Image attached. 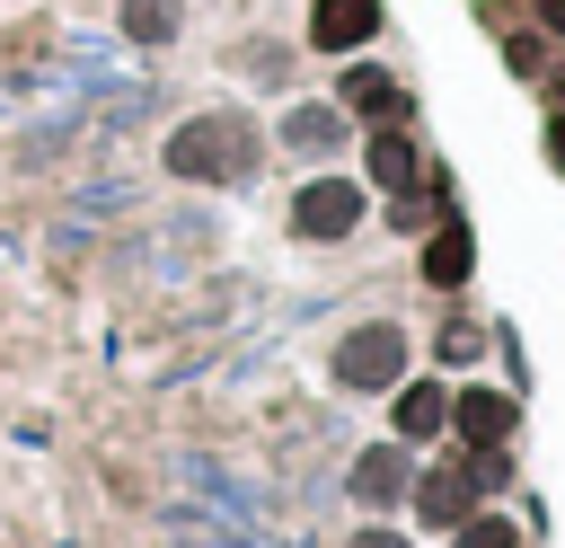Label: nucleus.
I'll return each instance as SVG.
<instances>
[{"label": "nucleus", "mask_w": 565, "mask_h": 548, "mask_svg": "<svg viewBox=\"0 0 565 548\" xmlns=\"http://www.w3.org/2000/svg\"><path fill=\"white\" fill-rule=\"evenodd\" d=\"M291 141H300V150H327V141H335V115H327V106H300V115H291Z\"/></svg>", "instance_id": "nucleus-14"}, {"label": "nucleus", "mask_w": 565, "mask_h": 548, "mask_svg": "<svg viewBox=\"0 0 565 548\" xmlns=\"http://www.w3.org/2000/svg\"><path fill=\"white\" fill-rule=\"evenodd\" d=\"M415 513H424L433 530H459V521L477 513V486H468V468H459V460L424 468V477H415Z\"/></svg>", "instance_id": "nucleus-6"}, {"label": "nucleus", "mask_w": 565, "mask_h": 548, "mask_svg": "<svg viewBox=\"0 0 565 548\" xmlns=\"http://www.w3.org/2000/svg\"><path fill=\"white\" fill-rule=\"evenodd\" d=\"M177 0H124V35H141V44H159V35H177Z\"/></svg>", "instance_id": "nucleus-12"}, {"label": "nucleus", "mask_w": 565, "mask_h": 548, "mask_svg": "<svg viewBox=\"0 0 565 548\" xmlns=\"http://www.w3.org/2000/svg\"><path fill=\"white\" fill-rule=\"evenodd\" d=\"M468 265H477L468 221H441V230L424 239V283H433V292H459V283H468Z\"/></svg>", "instance_id": "nucleus-8"}, {"label": "nucleus", "mask_w": 565, "mask_h": 548, "mask_svg": "<svg viewBox=\"0 0 565 548\" xmlns=\"http://www.w3.org/2000/svg\"><path fill=\"white\" fill-rule=\"evenodd\" d=\"M547 159H556V168H565V115H556V124H547Z\"/></svg>", "instance_id": "nucleus-18"}, {"label": "nucleus", "mask_w": 565, "mask_h": 548, "mask_svg": "<svg viewBox=\"0 0 565 548\" xmlns=\"http://www.w3.org/2000/svg\"><path fill=\"white\" fill-rule=\"evenodd\" d=\"M362 168H371V177H380L388 194H415V186H424V159H415V150L397 141V133H371V150H362Z\"/></svg>", "instance_id": "nucleus-11"}, {"label": "nucleus", "mask_w": 565, "mask_h": 548, "mask_svg": "<svg viewBox=\"0 0 565 548\" xmlns=\"http://www.w3.org/2000/svg\"><path fill=\"white\" fill-rule=\"evenodd\" d=\"M450 548H521V530H512L503 513H468V521L450 530Z\"/></svg>", "instance_id": "nucleus-13"}, {"label": "nucleus", "mask_w": 565, "mask_h": 548, "mask_svg": "<svg viewBox=\"0 0 565 548\" xmlns=\"http://www.w3.org/2000/svg\"><path fill=\"white\" fill-rule=\"evenodd\" d=\"M459 468H468V486H503V477H512V460H503V451H468Z\"/></svg>", "instance_id": "nucleus-15"}, {"label": "nucleus", "mask_w": 565, "mask_h": 548, "mask_svg": "<svg viewBox=\"0 0 565 548\" xmlns=\"http://www.w3.org/2000/svg\"><path fill=\"white\" fill-rule=\"evenodd\" d=\"M353 221H362V186L353 177H309L300 194H291V239H353Z\"/></svg>", "instance_id": "nucleus-3"}, {"label": "nucleus", "mask_w": 565, "mask_h": 548, "mask_svg": "<svg viewBox=\"0 0 565 548\" xmlns=\"http://www.w3.org/2000/svg\"><path fill=\"white\" fill-rule=\"evenodd\" d=\"M441 424H450V389H441V380L397 389V442H433Z\"/></svg>", "instance_id": "nucleus-10"}, {"label": "nucleus", "mask_w": 565, "mask_h": 548, "mask_svg": "<svg viewBox=\"0 0 565 548\" xmlns=\"http://www.w3.org/2000/svg\"><path fill=\"white\" fill-rule=\"evenodd\" d=\"M441 354H450V362H468V354H477V327H468V318H450V327H441Z\"/></svg>", "instance_id": "nucleus-16"}, {"label": "nucleus", "mask_w": 565, "mask_h": 548, "mask_svg": "<svg viewBox=\"0 0 565 548\" xmlns=\"http://www.w3.org/2000/svg\"><path fill=\"white\" fill-rule=\"evenodd\" d=\"M371 27H380V0H318L309 9V44L318 53H362Z\"/></svg>", "instance_id": "nucleus-7"}, {"label": "nucleus", "mask_w": 565, "mask_h": 548, "mask_svg": "<svg viewBox=\"0 0 565 548\" xmlns=\"http://www.w3.org/2000/svg\"><path fill=\"white\" fill-rule=\"evenodd\" d=\"M168 168L194 177V186H221V177L256 168V124L247 115H194V124L168 133Z\"/></svg>", "instance_id": "nucleus-1"}, {"label": "nucleus", "mask_w": 565, "mask_h": 548, "mask_svg": "<svg viewBox=\"0 0 565 548\" xmlns=\"http://www.w3.org/2000/svg\"><path fill=\"white\" fill-rule=\"evenodd\" d=\"M353 548H406V539H397L388 521H371V530H353Z\"/></svg>", "instance_id": "nucleus-17"}, {"label": "nucleus", "mask_w": 565, "mask_h": 548, "mask_svg": "<svg viewBox=\"0 0 565 548\" xmlns=\"http://www.w3.org/2000/svg\"><path fill=\"white\" fill-rule=\"evenodd\" d=\"M344 106H353V115H371V124H397V115H406V88H397L388 71L353 62V71H344Z\"/></svg>", "instance_id": "nucleus-9"}, {"label": "nucleus", "mask_w": 565, "mask_h": 548, "mask_svg": "<svg viewBox=\"0 0 565 548\" xmlns=\"http://www.w3.org/2000/svg\"><path fill=\"white\" fill-rule=\"evenodd\" d=\"M397 495H415V460H406V442H371L362 460H353V504H397Z\"/></svg>", "instance_id": "nucleus-5"}, {"label": "nucleus", "mask_w": 565, "mask_h": 548, "mask_svg": "<svg viewBox=\"0 0 565 548\" xmlns=\"http://www.w3.org/2000/svg\"><path fill=\"white\" fill-rule=\"evenodd\" d=\"M450 424H459L468 451H503L512 424H521V407H512L503 389H459V398H450Z\"/></svg>", "instance_id": "nucleus-4"}, {"label": "nucleus", "mask_w": 565, "mask_h": 548, "mask_svg": "<svg viewBox=\"0 0 565 548\" xmlns=\"http://www.w3.org/2000/svg\"><path fill=\"white\" fill-rule=\"evenodd\" d=\"M335 389H388L397 371H406V336L388 327V318H371V327H353L344 345H335Z\"/></svg>", "instance_id": "nucleus-2"}]
</instances>
